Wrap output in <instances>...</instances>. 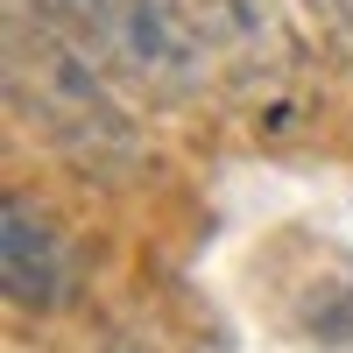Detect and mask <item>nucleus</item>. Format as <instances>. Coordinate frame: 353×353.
Wrapping results in <instances>:
<instances>
[{
  "instance_id": "2",
  "label": "nucleus",
  "mask_w": 353,
  "mask_h": 353,
  "mask_svg": "<svg viewBox=\"0 0 353 353\" xmlns=\"http://www.w3.org/2000/svg\"><path fill=\"white\" fill-rule=\"evenodd\" d=\"M28 8L36 21L64 28L85 57L156 92H184L212 71V28L198 21L191 0H28Z\"/></svg>"
},
{
  "instance_id": "3",
  "label": "nucleus",
  "mask_w": 353,
  "mask_h": 353,
  "mask_svg": "<svg viewBox=\"0 0 353 353\" xmlns=\"http://www.w3.org/2000/svg\"><path fill=\"white\" fill-rule=\"evenodd\" d=\"M0 283L21 311H57L78 290V254L64 226L28 198H8V219H0Z\"/></svg>"
},
{
  "instance_id": "4",
  "label": "nucleus",
  "mask_w": 353,
  "mask_h": 353,
  "mask_svg": "<svg viewBox=\"0 0 353 353\" xmlns=\"http://www.w3.org/2000/svg\"><path fill=\"white\" fill-rule=\"evenodd\" d=\"M113 353H141V346H113Z\"/></svg>"
},
{
  "instance_id": "1",
  "label": "nucleus",
  "mask_w": 353,
  "mask_h": 353,
  "mask_svg": "<svg viewBox=\"0 0 353 353\" xmlns=\"http://www.w3.org/2000/svg\"><path fill=\"white\" fill-rule=\"evenodd\" d=\"M8 92H14V106L28 113V121H36L71 163H85V170H113V163H128L141 149V134L121 113V99L99 85V64L64 36V28H50V21H36V28H28V14L14 21Z\"/></svg>"
}]
</instances>
